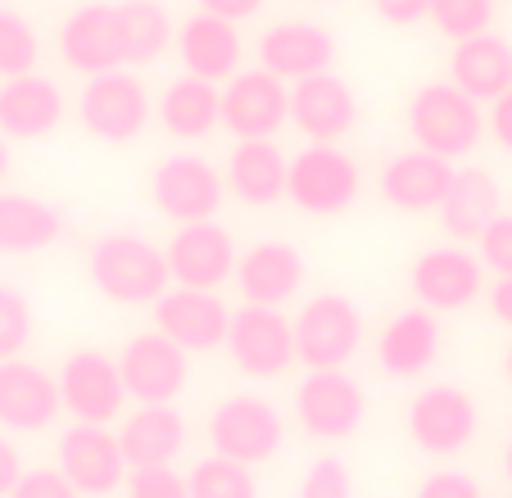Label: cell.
<instances>
[{
	"instance_id": "cell-1",
	"label": "cell",
	"mask_w": 512,
	"mask_h": 498,
	"mask_svg": "<svg viewBox=\"0 0 512 498\" xmlns=\"http://www.w3.org/2000/svg\"><path fill=\"white\" fill-rule=\"evenodd\" d=\"M87 272H91V286L123 308L159 304L173 290V272H168L164 249L150 245L136 231H105L87 254Z\"/></svg>"
},
{
	"instance_id": "cell-2",
	"label": "cell",
	"mask_w": 512,
	"mask_h": 498,
	"mask_svg": "<svg viewBox=\"0 0 512 498\" xmlns=\"http://www.w3.org/2000/svg\"><path fill=\"white\" fill-rule=\"evenodd\" d=\"M485 127H490V118L481 114V100H472L454 82H426L408 100V132H413L417 150H431L449 163L472 154Z\"/></svg>"
},
{
	"instance_id": "cell-3",
	"label": "cell",
	"mask_w": 512,
	"mask_h": 498,
	"mask_svg": "<svg viewBox=\"0 0 512 498\" xmlns=\"http://www.w3.org/2000/svg\"><path fill=\"white\" fill-rule=\"evenodd\" d=\"M209 444L218 458L259 467V462L277 458L286 444V417L263 394H232L209 412Z\"/></svg>"
},
{
	"instance_id": "cell-4",
	"label": "cell",
	"mask_w": 512,
	"mask_h": 498,
	"mask_svg": "<svg viewBox=\"0 0 512 498\" xmlns=\"http://www.w3.org/2000/svg\"><path fill=\"white\" fill-rule=\"evenodd\" d=\"M363 345V313L349 295L322 290L295 313V354L309 372H336Z\"/></svg>"
},
{
	"instance_id": "cell-5",
	"label": "cell",
	"mask_w": 512,
	"mask_h": 498,
	"mask_svg": "<svg viewBox=\"0 0 512 498\" xmlns=\"http://www.w3.org/2000/svg\"><path fill=\"white\" fill-rule=\"evenodd\" d=\"M363 191V173L340 145H304L290 159V204L309 218H336Z\"/></svg>"
},
{
	"instance_id": "cell-6",
	"label": "cell",
	"mask_w": 512,
	"mask_h": 498,
	"mask_svg": "<svg viewBox=\"0 0 512 498\" xmlns=\"http://www.w3.org/2000/svg\"><path fill=\"white\" fill-rule=\"evenodd\" d=\"M150 200L177 227L213 222L227 200V177L209 159H200V154H168L150 173Z\"/></svg>"
},
{
	"instance_id": "cell-7",
	"label": "cell",
	"mask_w": 512,
	"mask_h": 498,
	"mask_svg": "<svg viewBox=\"0 0 512 498\" xmlns=\"http://www.w3.org/2000/svg\"><path fill=\"white\" fill-rule=\"evenodd\" d=\"M227 354H232L236 372L250 376V381H277L290 363H300V354H295V322L281 308L241 304L232 313Z\"/></svg>"
},
{
	"instance_id": "cell-8",
	"label": "cell",
	"mask_w": 512,
	"mask_h": 498,
	"mask_svg": "<svg viewBox=\"0 0 512 498\" xmlns=\"http://www.w3.org/2000/svg\"><path fill=\"white\" fill-rule=\"evenodd\" d=\"M295 422L309 440H349L368 422V394L345 367L336 372H309L295 390Z\"/></svg>"
},
{
	"instance_id": "cell-9",
	"label": "cell",
	"mask_w": 512,
	"mask_h": 498,
	"mask_svg": "<svg viewBox=\"0 0 512 498\" xmlns=\"http://www.w3.org/2000/svg\"><path fill=\"white\" fill-rule=\"evenodd\" d=\"M78 118L96 141L109 145H127L150 127V96H145V82L127 68L114 73L87 77V87L78 96Z\"/></svg>"
},
{
	"instance_id": "cell-10",
	"label": "cell",
	"mask_w": 512,
	"mask_h": 498,
	"mask_svg": "<svg viewBox=\"0 0 512 498\" xmlns=\"http://www.w3.org/2000/svg\"><path fill=\"white\" fill-rule=\"evenodd\" d=\"M59 399L64 412L82 426H109L118 412L127 408V385L118 358L100 354V349H73L59 363Z\"/></svg>"
},
{
	"instance_id": "cell-11",
	"label": "cell",
	"mask_w": 512,
	"mask_h": 498,
	"mask_svg": "<svg viewBox=\"0 0 512 498\" xmlns=\"http://www.w3.org/2000/svg\"><path fill=\"white\" fill-rule=\"evenodd\" d=\"M481 431V412H476L472 394L458 385H426L408 403V440L426 453V458H454Z\"/></svg>"
},
{
	"instance_id": "cell-12",
	"label": "cell",
	"mask_w": 512,
	"mask_h": 498,
	"mask_svg": "<svg viewBox=\"0 0 512 498\" xmlns=\"http://www.w3.org/2000/svg\"><path fill=\"white\" fill-rule=\"evenodd\" d=\"M55 467L68 476V485L82 498H109L127 485L132 467L123 458V444L109 426H82L73 422L55 444Z\"/></svg>"
},
{
	"instance_id": "cell-13",
	"label": "cell",
	"mask_w": 512,
	"mask_h": 498,
	"mask_svg": "<svg viewBox=\"0 0 512 498\" xmlns=\"http://www.w3.org/2000/svg\"><path fill=\"white\" fill-rule=\"evenodd\" d=\"M168 272H173V286L186 290H218L227 281H236V263H241V249H236L232 231L223 222H191V227H177L173 240L164 245Z\"/></svg>"
},
{
	"instance_id": "cell-14",
	"label": "cell",
	"mask_w": 512,
	"mask_h": 498,
	"mask_svg": "<svg viewBox=\"0 0 512 498\" xmlns=\"http://www.w3.org/2000/svg\"><path fill=\"white\" fill-rule=\"evenodd\" d=\"M290 123V82L268 68H241L223 87V127L236 141H272Z\"/></svg>"
},
{
	"instance_id": "cell-15",
	"label": "cell",
	"mask_w": 512,
	"mask_h": 498,
	"mask_svg": "<svg viewBox=\"0 0 512 498\" xmlns=\"http://www.w3.org/2000/svg\"><path fill=\"white\" fill-rule=\"evenodd\" d=\"M127 399L136 403H173L191 381V354L164 336V331H141L118 354Z\"/></svg>"
},
{
	"instance_id": "cell-16",
	"label": "cell",
	"mask_w": 512,
	"mask_h": 498,
	"mask_svg": "<svg viewBox=\"0 0 512 498\" xmlns=\"http://www.w3.org/2000/svg\"><path fill=\"white\" fill-rule=\"evenodd\" d=\"M59 55L73 73L82 77H100L114 73L127 64V41H123V19H118V5L105 0H91L82 10H73L59 23Z\"/></svg>"
},
{
	"instance_id": "cell-17",
	"label": "cell",
	"mask_w": 512,
	"mask_h": 498,
	"mask_svg": "<svg viewBox=\"0 0 512 498\" xmlns=\"http://www.w3.org/2000/svg\"><path fill=\"white\" fill-rule=\"evenodd\" d=\"M408 286H413L417 304L431 313H458L485 290V263L467 249L435 245L422 249L408 268Z\"/></svg>"
},
{
	"instance_id": "cell-18",
	"label": "cell",
	"mask_w": 512,
	"mask_h": 498,
	"mask_svg": "<svg viewBox=\"0 0 512 498\" xmlns=\"http://www.w3.org/2000/svg\"><path fill=\"white\" fill-rule=\"evenodd\" d=\"M155 331H164L173 345H182L186 354H209V349L227 345L232 331V308L223 304L218 290H186L173 286L155 304Z\"/></svg>"
},
{
	"instance_id": "cell-19",
	"label": "cell",
	"mask_w": 512,
	"mask_h": 498,
	"mask_svg": "<svg viewBox=\"0 0 512 498\" xmlns=\"http://www.w3.org/2000/svg\"><path fill=\"white\" fill-rule=\"evenodd\" d=\"M59 412H64L59 376H50L46 367L28 363V358H5L0 363V431H50Z\"/></svg>"
},
{
	"instance_id": "cell-20",
	"label": "cell",
	"mask_w": 512,
	"mask_h": 498,
	"mask_svg": "<svg viewBox=\"0 0 512 498\" xmlns=\"http://www.w3.org/2000/svg\"><path fill=\"white\" fill-rule=\"evenodd\" d=\"M290 123L300 127L313 145H336L354 132L358 96L340 73H318L290 87Z\"/></svg>"
},
{
	"instance_id": "cell-21",
	"label": "cell",
	"mask_w": 512,
	"mask_h": 498,
	"mask_svg": "<svg viewBox=\"0 0 512 498\" xmlns=\"http://www.w3.org/2000/svg\"><path fill=\"white\" fill-rule=\"evenodd\" d=\"M454 163L440 159L431 150H404L395 159H386V168L377 173V191L390 209L399 213H440L449 186H454Z\"/></svg>"
},
{
	"instance_id": "cell-22",
	"label": "cell",
	"mask_w": 512,
	"mask_h": 498,
	"mask_svg": "<svg viewBox=\"0 0 512 498\" xmlns=\"http://www.w3.org/2000/svg\"><path fill=\"white\" fill-rule=\"evenodd\" d=\"M331 64H336V37L322 23L286 19V23H272L259 41V68L277 73L290 87L304 82V77L331 73Z\"/></svg>"
},
{
	"instance_id": "cell-23",
	"label": "cell",
	"mask_w": 512,
	"mask_h": 498,
	"mask_svg": "<svg viewBox=\"0 0 512 498\" xmlns=\"http://www.w3.org/2000/svg\"><path fill=\"white\" fill-rule=\"evenodd\" d=\"M304 254L290 240H259L236 263V290L245 304L281 308L304 290Z\"/></svg>"
},
{
	"instance_id": "cell-24",
	"label": "cell",
	"mask_w": 512,
	"mask_h": 498,
	"mask_svg": "<svg viewBox=\"0 0 512 498\" xmlns=\"http://www.w3.org/2000/svg\"><path fill=\"white\" fill-rule=\"evenodd\" d=\"M177 55H182L191 77H204V82L218 87V82H232L241 73L245 41L236 32V23L200 10L191 19H182V28H177Z\"/></svg>"
},
{
	"instance_id": "cell-25",
	"label": "cell",
	"mask_w": 512,
	"mask_h": 498,
	"mask_svg": "<svg viewBox=\"0 0 512 498\" xmlns=\"http://www.w3.org/2000/svg\"><path fill=\"white\" fill-rule=\"evenodd\" d=\"M440 313H431V308H399L395 317H390L386 326H381L377 336V363L386 376H395V381H413V376H422L426 367L435 363V354H440V322H435Z\"/></svg>"
},
{
	"instance_id": "cell-26",
	"label": "cell",
	"mask_w": 512,
	"mask_h": 498,
	"mask_svg": "<svg viewBox=\"0 0 512 498\" xmlns=\"http://www.w3.org/2000/svg\"><path fill=\"white\" fill-rule=\"evenodd\" d=\"M64 123V91L46 73L0 82V132L10 141H41Z\"/></svg>"
},
{
	"instance_id": "cell-27",
	"label": "cell",
	"mask_w": 512,
	"mask_h": 498,
	"mask_svg": "<svg viewBox=\"0 0 512 498\" xmlns=\"http://www.w3.org/2000/svg\"><path fill=\"white\" fill-rule=\"evenodd\" d=\"M127 467H173L186 449V417L173 403H141L118 431Z\"/></svg>"
},
{
	"instance_id": "cell-28",
	"label": "cell",
	"mask_w": 512,
	"mask_h": 498,
	"mask_svg": "<svg viewBox=\"0 0 512 498\" xmlns=\"http://www.w3.org/2000/svg\"><path fill=\"white\" fill-rule=\"evenodd\" d=\"M449 82L463 87L467 96L481 100V105H494L503 91H512V46L499 32H481V37L454 41Z\"/></svg>"
},
{
	"instance_id": "cell-29",
	"label": "cell",
	"mask_w": 512,
	"mask_h": 498,
	"mask_svg": "<svg viewBox=\"0 0 512 498\" xmlns=\"http://www.w3.org/2000/svg\"><path fill=\"white\" fill-rule=\"evenodd\" d=\"M227 191L250 209H268V204L286 200L290 186V159L272 141H241L223 168Z\"/></svg>"
},
{
	"instance_id": "cell-30",
	"label": "cell",
	"mask_w": 512,
	"mask_h": 498,
	"mask_svg": "<svg viewBox=\"0 0 512 498\" xmlns=\"http://www.w3.org/2000/svg\"><path fill=\"white\" fill-rule=\"evenodd\" d=\"M503 213V195L494 173L485 168H458L445 204H440V227L454 240H481L485 227Z\"/></svg>"
},
{
	"instance_id": "cell-31",
	"label": "cell",
	"mask_w": 512,
	"mask_h": 498,
	"mask_svg": "<svg viewBox=\"0 0 512 498\" xmlns=\"http://www.w3.org/2000/svg\"><path fill=\"white\" fill-rule=\"evenodd\" d=\"M64 236V213L28 191H0V254H37Z\"/></svg>"
},
{
	"instance_id": "cell-32",
	"label": "cell",
	"mask_w": 512,
	"mask_h": 498,
	"mask_svg": "<svg viewBox=\"0 0 512 498\" xmlns=\"http://www.w3.org/2000/svg\"><path fill=\"white\" fill-rule=\"evenodd\" d=\"M159 123L177 141H204L213 127H223V91L204 77H177L159 96Z\"/></svg>"
},
{
	"instance_id": "cell-33",
	"label": "cell",
	"mask_w": 512,
	"mask_h": 498,
	"mask_svg": "<svg viewBox=\"0 0 512 498\" xmlns=\"http://www.w3.org/2000/svg\"><path fill=\"white\" fill-rule=\"evenodd\" d=\"M118 19H123L127 64H136V68L155 64L177 41V23H173V14H168V5H159V0H123V5H118Z\"/></svg>"
},
{
	"instance_id": "cell-34",
	"label": "cell",
	"mask_w": 512,
	"mask_h": 498,
	"mask_svg": "<svg viewBox=\"0 0 512 498\" xmlns=\"http://www.w3.org/2000/svg\"><path fill=\"white\" fill-rule=\"evenodd\" d=\"M186 485H191V498H259V480H254V471L245 467V462L218 458V453H209V458L195 462L191 476H186Z\"/></svg>"
},
{
	"instance_id": "cell-35",
	"label": "cell",
	"mask_w": 512,
	"mask_h": 498,
	"mask_svg": "<svg viewBox=\"0 0 512 498\" xmlns=\"http://www.w3.org/2000/svg\"><path fill=\"white\" fill-rule=\"evenodd\" d=\"M37 59H41L37 28L23 14L0 10V77L10 82V77L37 73Z\"/></svg>"
},
{
	"instance_id": "cell-36",
	"label": "cell",
	"mask_w": 512,
	"mask_h": 498,
	"mask_svg": "<svg viewBox=\"0 0 512 498\" xmlns=\"http://www.w3.org/2000/svg\"><path fill=\"white\" fill-rule=\"evenodd\" d=\"M494 0H431V23L445 32L449 41H467L494 32Z\"/></svg>"
},
{
	"instance_id": "cell-37",
	"label": "cell",
	"mask_w": 512,
	"mask_h": 498,
	"mask_svg": "<svg viewBox=\"0 0 512 498\" xmlns=\"http://www.w3.org/2000/svg\"><path fill=\"white\" fill-rule=\"evenodd\" d=\"M32 331H37V317L23 290L0 286V363L5 358H19L32 345Z\"/></svg>"
},
{
	"instance_id": "cell-38",
	"label": "cell",
	"mask_w": 512,
	"mask_h": 498,
	"mask_svg": "<svg viewBox=\"0 0 512 498\" xmlns=\"http://www.w3.org/2000/svg\"><path fill=\"white\" fill-rule=\"evenodd\" d=\"M300 498H354V476H349V467L336 453H327V458H318L304 471Z\"/></svg>"
},
{
	"instance_id": "cell-39",
	"label": "cell",
	"mask_w": 512,
	"mask_h": 498,
	"mask_svg": "<svg viewBox=\"0 0 512 498\" xmlns=\"http://www.w3.org/2000/svg\"><path fill=\"white\" fill-rule=\"evenodd\" d=\"M123 489L127 498H191L186 476H177L173 467H132Z\"/></svg>"
},
{
	"instance_id": "cell-40",
	"label": "cell",
	"mask_w": 512,
	"mask_h": 498,
	"mask_svg": "<svg viewBox=\"0 0 512 498\" xmlns=\"http://www.w3.org/2000/svg\"><path fill=\"white\" fill-rule=\"evenodd\" d=\"M476 259H481L485 272H494V277H512V213H499V218L485 227V236L476 240Z\"/></svg>"
},
{
	"instance_id": "cell-41",
	"label": "cell",
	"mask_w": 512,
	"mask_h": 498,
	"mask_svg": "<svg viewBox=\"0 0 512 498\" xmlns=\"http://www.w3.org/2000/svg\"><path fill=\"white\" fill-rule=\"evenodd\" d=\"M10 498H82L59 467H28Z\"/></svg>"
},
{
	"instance_id": "cell-42",
	"label": "cell",
	"mask_w": 512,
	"mask_h": 498,
	"mask_svg": "<svg viewBox=\"0 0 512 498\" xmlns=\"http://www.w3.org/2000/svg\"><path fill=\"white\" fill-rule=\"evenodd\" d=\"M413 498H481V485H476V476H467V471L445 467V471H431V476L413 489Z\"/></svg>"
},
{
	"instance_id": "cell-43",
	"label": "cell",
	"mask_w": 512,
	"mask_h": 498,
	"mask_svg": "<svg viewBox=\"0 0 512 498\" xmlns=\"http://www.w3.org/2000/svg\"><path fill=\"white\" fill-rule=\"evenodd\" d=\"M372 10L395 28H413V23L431 19V0H372Z\"/></svg>"
},
{
	"instance_id": "cell-44",
	"label": "cell",
	"mask_w": 512,
	"mask_h": 498,
	"mask_svg": "<svg viewBox=\"0 0 512 498\" xmlns=\"http://www.w3.org/2000/svg\"><path fill=\"white\" fill-rule=\"evenodd\" d=\"M23 458H19V444L10 440V435H0V498H10L14 485L23 480Z\"/></svg>"
},
{
	"instance_id": "cell-45",
	"label": "cell",
	"mask_w": 512,
	"mask_h": 498,
	"mask_svg": "<svg viewBox=\"0 0 512 498\" xmlns=\"http://www.w3.org/2000/svg\"><path fill=\"white\" fill-rule=\"evenodd\" d=\"M200 10L218 14V19H227V23H245L263 10V0H200Z\"/></svg>"
},
{
	"instance_id": "cell-46",
	"label": "cell",
	"mask_w": 512,
	"mask_h": 498,
	"mask_svg": "<svg viewBox=\"0 0 512 498\" xmlns=\"http://www.w3.org/2000/svg\"><path fill=\"white\" fill-rule=\"evenodd\" d=\"M490 132H494V141L512 154V91H503L490 105Z\"/></svg>"
},
{
	"instance_id": "cell-47",
	"label": "cell",
	"mask_w": 512,
	"mask_h": 498,
	"mask_svg": "<svg viewBox=\"0 0 512 498\" xmlns=\"http://www.w3.org/2000/svg\"><path fill=\"white\" fill-rule=\"evenodd\" d=\"M490 313H494V322H503L512 331V277H499L490 286Z\"/></svg>"
},
{
	"instance_id": "cell-48",
	"label": "cell",
	"mask_w": 512,
	"mask_h": 498,
	"mask_svg": "<svg viewBox=\"0 0 512 498\" xmlns=\"http://www.w3.org/2000/svg\"><path fill=\"white\" fill-rule=\"evenodd\" d=\"M10 177V136L0 132V182Z\"/></svg>"
},
{
	"instance_id": "cell-49",
	"label": "cell",
	"mask_w": 512,
	"mask_h": 498,
	"mask_svg": "<svg viewBox=\"0 0 512 498\" xmlns=\"http://www.w3.org/2000/svg\"><path fill=\"white\" fill-rule=\"evenodd\" d=\"M503 476H508V485H512V440H508V449H503Z\"/></svg>"
},
{
	"instance_id": "cell-50",
	"label": "cell",
	"mask_w": 512,
	"mask_h": 498,
	"mask_svg": "<svg viewBox=\"0 0 512 498\" xmlns=\"http://www.w3.org/2000/svg\"><path fill=\"white\" fill-rule=\"evenodd\" d=\"M503 376H508V385H512V345H508V354H503Z\"/></svg>"
}]
</instances>
